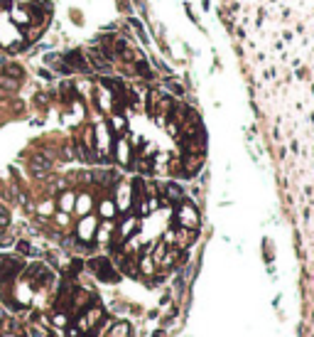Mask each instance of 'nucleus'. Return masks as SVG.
<instances>
[{"mask_svg": "<svg viewBox=\"0 0 314 337\" xmlns=\"http://www.w3.org/2000/svg\"><path fill=\"white\" fill-rule=\"evenodd\" d=\"M64 59H67V64H69V67H76V69H86V62H84V57L79 55V52H72V55H67Z\"/></svg>", "mask_w": 314, "mask_h": 337, "instance_id": "obj_11", "label": "nucleus"}, {"mask_svg": "<svg viewBox=\"0 0 314 337\" xmlns=\"http://www.w3.org/2000/svg\"><path fill=\"white\" fill-rule=\"evenodd\" d=\"M177 222H179V226L197 229V224H199V219H197V209H194L192 205H184L182 207V212L177 214Z\"/></svg>", "mask_w": 314, "mask_h": 337, "instance_id": "obj_4", "label": "nucleus"}, {"mask_svg": "<svg viewBox=\"0 0 314 337\" xmlns=\"http://www.w3.org/2000/svg\"><path fill=\"white\" fill-rule=\"evenodd\" d=\"M39 214H42V217L54 214V202H52V200H49V202H42V205H39Z\"/></svg>", "mask_w": 314, "mask_h": 337, "instance_id": "obj_15", "label": "nucleus"}, {"mask_svg": "<svg viewBox=\"0 0 314 337\" xmlns=\"http://www.w3.org/2000/svg\"><path fill=\"white\" fill-rule=\"evenodd\" d=\"M123 126H125V121H123L120 116H115V118H113V128H115V131L120 133V131H123Z\"/></svg>", "mask_w": 314, "mask_h": 337, "instance_id": "obj_18", "label": "nucleus"}, {"mask_svg": "<svg viewBox=\"0 0 314 337\" xmlns=\"http://www.w3.org/2000/svg\"><path fill=\"white\" fill-rule=\"evenodd\" d=\"M0 72H3V64H0Z\"/></svg>", "mask_w": 314, "mask_h": 337, "instance_id": "obj_19", "label": "nucleus"}, {"mask_svg": "<svg viewBox=\"0 0 314 337\" xmlns=\"http://www.w3.org/2000/svg\"><path fill=\"white\" fill-rule=\"evenodd\" d=\"M3 74H10V76H15V79H20L22 69H20L18 64H8V67H3Z\"/></svg>", "mask_w": 314, "mask_h": 337, "instance_id": "obj_14", "label": "nucleus"}, {"mask_svg": "<svg viewBox=\"0 0 314 337\" xmlns=\"http://www.w3.org/2000/svg\"><path fill=\"white\" fill-rule=\"evenodd\" d=\"M118 160L125 165V163H130V148H128V143L125 140H120L118 143Z\"/></svg>", "mask_w": 314, "mask_h": 337, "instance_id": "obj_13", "label": "nucleus"}, {"mask_svg": "<svg viewBox=\"0 0 314 337\" xmlns=\"http://www.w3.org/2000/svg\"><path fill=\"white\" fill-rule=\"evenodd\" d=\"M8 224H10V212L0 205V226H8Z\"/></svg>", "mask_w": 314, "mask_h": 337, "instance_id": "obj_16", "label": "nucleus"}, {"mask_svg": "<svg viewBox=\"0 0 314 337\" xmlns=\"http://www.w3.org/2000/svg\"><path fill=\"white\" fill-rule=\"evenodd\" d=\"M115 212H118V207H115V202H111V200H103V202L98 205V214H101L103 219H113Z\"/></svg>", "mask_w": 314, "mask_h": 337, "instance_id": "obj_8", "label": "nucleus"}, {"mask_svg": "<svg viewBox=\"0 0 314 337\" xmlns=\"http://www.w3.org/2000/svg\"><path fill=\"white\" fill-rule=\"evenodd\" d=\"M96 229H98V222H96V217H91V214H86L84 219H81V224H79V239L81 242H91L93 236H96Z\"/></svg>", "mask_w": 314, "mask_h": 337, "instance_id": "obj_3", "label": "nucleus"}, {"mask_svg": "<svg viewBox=\"0 0 314 337\" xmlns=\"http://www.w3.org/2000/svg\"><path fill=\"white\" fill-rule=\"evenodd\" d=\"M18 251H20V254H35V249H32L27 242H20L18 244Z\"/></svg>", "mask_w": 314, "mask_h": 337, "instance_id": "obj_17", "label": "nucleus"}, {"mask_svg": "<svg viewBox=\"0 0 314 337\" xmlns=\"http://www.w3.org/2000/svg\"><path fill=\"white\" fill-rule=\"evenodd\" d=\"M18 89H20V79L0 72V94H3V96H5V94H15Z\"/></svg>", "mask_w": 314, "mask_h": 337, "instance_id": "obj_6", "label": "nucleus"}, {"mask_svg": "<svg viewBox=\"0 0 314 337\" xmlns=\"http://www.w3.org/2000/svg\"><path fill=\"white\" fill-rule=\"evenodd\" d=\"M89 266H91V271L101 278V281H115V278H118V273L113 271V266L108 259H91Z\"/></svg>", "mask_w": 314, "mask_h": 337, "instance_id": "obj_1", "label": "nucleus"}, {"mask_svg": "<svg viewBox=\"0 0 314 337\" xmlns=\"http://www.w3.org/2000/svg\"><path fill=\"white\" fill-rule=\"evenodd\" d=\"M52 168V160H49V155H42V153H32L30 155V172L35 175V177H44L47 172Z\"/></svg>", "mask_w": 314, "mask_h": 337, "instance_id": "obj_2", "label": "nucleus"}, {"mask_svg": "<svg viewBox=\"0 0 314 337\" xmlns=\"http://www.w3.org/2000/svg\"><path fill=\"white\" fill-rule=\"evenodd\" d=\"M10 20H13L15 25H30V10H25V8H15V10L10 13Z\"/></svg>", "mask_w": 314, "mask_h": 337, "instance_id": "obj_9", "label": "nucleus"}, {"mask_svg": "<svg viewBox=\"0 0 314 337\" xmlns=\"http://www.w3.org/2000/svg\"><path fill=\"white\" fill-rule=\"evenodd\" d=\"M74 202H76L74 192H61V197H59V202H56V205H59V212H67V214H69V212L74 209Z\"/></svg>", "mask_w": 314, "mask_h": 337, "instance_id": "obj_7", "label": "nucleus"}, {"mask_svg": "<svg viewBox=\"0 0 314 337\" xmlns=\"http://www.w3.org/2000/svg\"><path fill=\"white\" fill-rule=\"evenodd\" d=\"M91 207H93V197L89 195V192H79V195H76L74 212L79 214V217H86V214L91 212Z\"/></svg>", "mask_w": 314, "mask_h": 337, "instance_id": "obj_5", "label": "nucleus"}, {"mask_svg": "<svg viewBox=\"0 0 314 337\" xmlns=\"http://www.w3.org/2000/svg\"><path fill=\"white\" fill-rule=\"evenodd\" d=\"M108 337H130V325L128 322H118V325H113Z\"/></svg>", "mask_w": 314, "mask_h": 337, "instance_id": "obj_10", "label": "nucleus"}, {"mask_svg": "<svg viewBox=\"0 0 314 337\" xmlns=\"http://www.w3.org/2000/svg\"><path fill=\"white\" fill-rule=\"evenodd\" d=\"M96 135H98V148H101V150H106L108 146H111V135L106 133V126H98Z\"/></svg>", "mask_w": 314, "mask_h": 337, "instance_id": "obj_12", "label": "nucleus"}]
</instances>
